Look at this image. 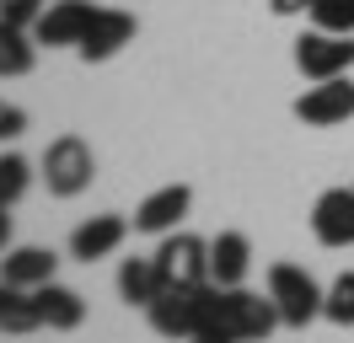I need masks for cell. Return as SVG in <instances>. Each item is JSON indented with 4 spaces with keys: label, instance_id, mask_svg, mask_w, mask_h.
I'll return each mask as SVG.
<instances>
[{
    "label": "cell",
    "instance_id": "cell-2",
    "mask_svg": "<svg viewBox=\"0 0 354 343\" xmlns=\"http://www.w3.org/2000/svg\"><path fill=\"white\" fill-rule=\"evenodd\" d=\"M204 306H209V284H167L161 295L145 306V317L161 338H199L204 333Z\"/></svg>",
    "mask_w": 354,
    "mask_h": 343
},
{
    "label": "cell",
    "instance_id": "cell-24",
    "mask_svg": "<svg viewBox=\"0 0 354 343\" xmlns=\"http://www.w3.org/2000/svg\"><path fill=\"white\" fill-rule=\"evenodd\" d=\"M311 6H317V0H268L274 17H311Z\"/></svg>",
    "mask_w": 354,
    "mask_h": 343
},
{
    "label": "cell",
    "instance_id": "cell-19",
    "mask_svg": "<svg viewBox=\"0 0 354 343\" xmlns=\"http://www.w3.org/2000/svg\"><path fill=\"white\" fill-rule=\"evenodd\" d=\"M27 188H32V161L17 156V150H6L0 156V204H17Z\"/></svg>",
    "mask_w": 354,
    "mask_h": 343
},
{
    "label": "cell",
    "instance_id": "cell-23",
    "mask_svg": "<svg viewBox=\"0 0 354 343\" xmlns=\"http://www.w3.org/2000/svg\"><path fill=\"white\" fill-rule=\"evenodd\" d=\"M22 134H27V113L0 97V145H6V140H22Z\"/></svg>",
    "mask_w": 354,
    "mask_h": 343
},
{
    "label": "cell",
    "instance_id": "cell-26",
    "mask_svg": "<svg viewBox=\"0 0 354 343\" xmlns=\"http://www.w3.org/2000/svg\"><path fill=\"white\" fill-rule=\"evenodd\" d=\"M199 343H221V338H199Z\"/></svg>",
    "mask_w": 354,
    "mask_h": 343
},
{
    "label": "cell",
    "instance_id": "cell-16",
    "mask_svg": "<svg viewBox=\"0 0 354 343\" xmlns=\"http://www.w3.org/2000/svg\"><path fill=\"white\" fill-rule=\"evenodd\" d=\"M161 290H167V279H161V268H156V257H124V268H118V295L129 300V306L145 311Z\"/></svg>",
    "mask_w": 354,
    "mask_h": 343
},
{
    "label": "cell",
    "instance_id": "cell-6",
    "mask_svg": "<svg viewBox=\"0 0 354 343\" xmlns=\"http://www.w3.org/2000/svg\"><path fill=\"white\" fill-rule=\"evenodd\" d=\"M156 268L167 284H209V241L188 231H167L156 247Z\"/></svg>",
    "mask_w": 354,
    "mask_h": 343
},
{
    "label": "cell",
    "instance_id": "cell-11",
    "mask_svg": "<svg viewBox=\"0 0 354 343\" xmlns=\"http://www.w3.org/2000/svg\"><path fill=\"white\" fill-rule=\"evenodd\" d=\"M124 43H134V17L129 11H108V6H97V17H91V27H86V38H81V59L86 64H102V59H113Z\"/></svg>",
    "mask_w": 354,
    "mask_h": 343
},
{
    "label": "cell",
    "instance_id": "cell-14",
    "mask_svg": "<svg viewBox=\"0 0 354 343\" xmlns=\"http://www.w3.org/2000/svg\"><path fill=\"white\" fill-rule=\"evenodd\" d=\"M252 268V241L242 231H221L209 241V284H242Z\"/></svg>",
    "mask_w": 354,
    "mask_h": 343
},
{
    "label": "cell",
    "instance_id": "cell-3",
    "mask_svg": "<svg viewBox=\"0 0 354 343\" xmlns=\"http://www.w3.org/2000/svg\"><path fill=\"white\" fill-rule=\"evenodd\" d=\"M91 177H97V156L81 134H59V140H48L44 145V183L54 198H75V193L91 188Z\"/></svg>",
    "mask_w": 354,
    "mask_h": 343
},
{
    "label": "cell",
    "instance_id": "cell-20",
    "mask_svg": "<svg viewBox=\"0 0 354 343\" xmlns=\"http://www.w3.org/2000/svg\"><path fill=\"white\" fill-rule=\"evenodd\" d=\"M322 317L333 327H354V274H338L322 295Z\"/></svg>",
    "mask_w": 354,
    "mask_h": 343
},
{
    "label": "cell",
    "instance_id": "cell-21",
    "mask_svg": "<svg viewBox=\"0 0 354 343\" xmlns=\"http://www.w3.org/2000/svg\"><path fill=\"white\" fill-rule=\"evenodd\" d=\"M311 27H322V33H354V17H349V0H317L311 6Z\"/></svg>",
    "mask_w": 354,
    "mask_h": 343
},
{
    "label": "cell",
    "instance_id": "cell-4",
    "mask_svg": "<svg viewBox=\"0 0 354 343\" xmlns=\"http://www.w3.org/2000/svg\"><path fill=\"white\" fill-rule=\"evenodd\" d=\"M322 284L301 268V263H274L268 268V300L279 306V322L285 327H306V322L322 317Z\"/></svg>",
    "mask_w": 354,
    "mask_h": 343
},
{
    "label": "cell",
    "instance_id": "cell-10",
    "mask_svg": "<svg viewBox=\"0 0 354 343\" xmlns=\"http://www.w3.org/2000/svg\"><path fill=\"white\" fill-rule=\"evenodd\" d=\"M188 204H194V188H188V183H167V188L145 193L140 210H134V231H145V236L177 231V220L188 214Z\"/></svg>",
    "mask_w": 354,
    "mask_h": 343
},
{
    "label": "cell",
    "instance_id": "cell-22",
    "mask_svg": "<svg viewBox=\"0 0 354 343\" xmlns=\"http://www.w3.org/2000/svg\"><path fill=\"white\" fill-rule=\"evenodd\" d=\"M44 6L48 0H0V17L17 21V27H32V21L44 17Z\"/></svg>",
    "mask_w": 354,
    "mask_h": 343
},
{
    "label": "cell",
    "instance_id": "cell-17",
    "mask_svg": "<svg viewBox=\"0 0 354 343\" xmlns=\"http://www.w3.org/2000/svg\"><path fill=\"white\" fill-rule=\"evenodd\" d=\"M32 64H38V38H32V27H17V21L0 17V81L27 75Z\"/></svg>",
    "mask_w": 354,
    "mask_h": 343
},
{
    "label": "cell",
    "instance_id": "cell-13",
    "mask_svg": "<svg viewBox=\"0 0 354 343\" xmlns=\"http://www.w3.org/2000/svg\"><path fill=\"white\" fill-rule=\"evenodd\" d=\"M32 300H38V317H44V327H54V333H75L81 322H86V300L75 295L70 284H38L32 290Z\"/></svg>",
    "mask_w": 354,
    "mask_h": 343
},
{
    "label": "cell",
    "instance_id": "cell-28",
    "mask_svg": "<svg viewBox=\"0 0 354 343\" xmlns=\"http://www.w3.org/2000/svg\"><path fill=\"white\" fill-rule=\"evenodd\" d=\"M188 343H199V338H188Z\"/></svg>",
    "mask_w": 354,
    "mask_h": 343
},
{
    "label": "cell",
    "instance_id": "cell-7",
    "mask_svg": "<svg viewBox=\"0 0 354 343\" xmlns=\"http://www.w3.org/2000/svg\"><path fill=\"white\" fill-rule=\"evenodd\" d=\"M295 118L306 129H333L354 118V81L349 75H333V81H311V91L295 97Z\"/></svg>",
    "mask_w": 354,
    "mask_h": 343
},
{
    "label": "cell",
    "instance_id": "cell-25",
    "mask_svg": "<svg viewBox=\"0 0 354 343\" xmlns=\"http://www.w3.org/2000/svg\"><path fill=\"white\" fill-rule=\"evenodd\" d=\"M11 204H0V252H11Z\"/></svg>",
    "mask_w": 354,
    "mask_h": 343
},
{
    "label": "cell",
    "instance_id": "cell-27",
    "mask_svg": "<svg viewBox=\"0 0 354 343\" xmlns=\"http://www.w3.org/2000/svg\"><path fill=\"white\" fill-rule=\"evenodd\" d=\"M349 17H354V0H349Z\"/></svg>",
    "mask_w": 354,
    "mask_h": 343
},
{
    "label": "cell",
    "instance_id": "cell-15",
    "mask_svg": "<svg viewBox=\"0 0 354 343\" xmlns=\"http://www.w3.org/2000/svg\"><path fill=\"white\" fill-rule=\"evenodd\" d=\"M54 268H59V257L48 252V247H11V252L0 257V279H6V284H22V290L48 284Z\"/></svg>",
    "mask_w": 354,
    "mask_h": 343
},
{
    "label": "cell",
    "instance_id": "cell-5",
    "mask_svg": "<svg viewBox=\"0 0 354 343\" xmlns=\"http://www.w3.org/2000/svg\"><path fill=\"white\" fill-rule=\"evenodd\" d=\"M295 70L306 81H333V75H349L354 70V33H322L311 27L295 38Z\"/></svg>",
    "mask_w": 354,
    "mask_h": 343
},
{
    "label": "cell",
    "instance_id": "cell-9",
    "mask_svg": "<svg viewBox=\"0 0 354 343\" xmlns=\"http://www.w3.org/2000/svg\"><path fill=\"white\" fill-rule=\"evenodd\" d=\"M311 236L322 247H354V188H328L311 204Z\"/></svg>",
    "mask_w": 354,
    "mask_h": 343
},
{
    "label": "cell",
    "instance_id": "cell-18",
    "mask_svg": "<svg viewBox=\"0 0 354 343\" xmlns=\"http://www.w3.org/2000/svg\"><path fill=\"white\" fill-rule=\"evenodd\" d=\"M38 327H44V317H38L32 290L0 279V333H38Z\"/></svg>",
    "mask_w": 354,
    "mask_h": 343
},
{
    "label": "cell",
    "instance_id": "cell-8",
    "mask_svg": "<svg viewBox=\"0 0 354 343\" xmlns=\"http://www.w3.org/2000/svg\"><path fill=\"white\" fill-rule=\"evenodd\" d=\"M91 17H97V6H91V0H48L44 17L32 21V38L48 43V48H81Z\"/></svg>",
    "mask_w": 354,
    "mask_h": 343
},
{
    "label": "cell",
    "instance_id": "cell-1",
    "mask_svg": "<svg viewBox=\"0 0 354 343\" xmlns=\"http://www.w3.org/2000/svg\"><path fill=\"white\" fill-rule=\"evenodd\" d=\"M279 322V306L268 295H252L242 284H209V306H204V333L199 338L221 343H263Z\"/></svg>",
    "mask_w": 354,
    "mask_h": 343
},
{
    "label": "cell",
    "instance_id": "cell-12",
    "mask_svg": "<svg viewBox=\"0 0 354 343\" xmlns=\"http://www.w3.org/2000/svg\"><path fill=\"white\" fill-rule=\"evenodd\" d=\"M124 236H129V220H124V214H91V220H81V225L70 231V257L97 263V257L118 252Z\"/></svg>",
    "mask_w": 354,
    "mask_h": 343
}]
</instances>
